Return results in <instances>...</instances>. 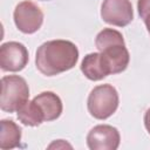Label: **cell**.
<instances>
[{"label":"cell","instance_id":"1","mask_svg":"<svg viewBox=\"0 0 150 150\" xmlns=\"http://www.w3.org/2000/svg\"><path fill=\"white\" fill-rule=\"evenodd\" d=\"M79 49L68 40H50L42 43L35 55L38 70L46 76H55L75 67Z\"/></svg>","mask_w":150,"mask_h":150},{"label":"cell","instance_id":"2","mask_svg":"<svg viewBox=\"0 0 150 150\" xmlns=\"http://www.w3.org/2000/svg\"><path fill=\"white\" fill-rule=\"evenodd\" d=\"M96 48L100 50L110 74L124 71L129 64V52L122 34L112 28L102 29L95 39Z\"/></svg>","mask_w":150,"mask_h":150},{"label":"cell","instance_id":"3","mask_svg":"<svg viewBox=\"0 0 150 150\" xmlns=\"http://www.w3.org/2000/svg\"><path fill=\"white\" fill-rule=\"evenodd\" d=\"M29 97L26 80L19 75H8L1 79L0 108L6 112L18 111Z\"/></svg>","mask_w":150,"mask_h":150},{"label":"cell","instance_id":"4","mask_svg":"<svg viewBox=\"0 0 150 150\" xmlns=\"http://www.w3.org/2000/svg\"><path fill=\"white\" fill-rule=\"evenodd\" d=\"M118 101L115 87L111 84L96 86L88 96V111L96 120H107L117 110Z\"/></svg>","mask_w":150,"mask_h":150},{"label":"cell","instance_id":"5","mask_svg":"<svg viewBox=\"0 0 150 150\" xmlns=\"http://www.w3.org/2000/svg\"><path fill=\"white\" fill-rule=\"evenodd\" d=\"M14 23L16 28L25 34L38 32L43 22V13L38 5L26 0L16 5L14 13Z\"/></svg>","mask_w":150,"mask_h":150},{"label":"cell","instance_id":"6","mask_svg":"<svg viewBox=\"0 0 150 150\" xmlns=\"http://www.w3.org/2000/svg\"><path fill=\"white\" fill-rule=\"evenodd\" d=\"M101 18L109 25L125 27L134 19L132 5L129 0H103Z\"/></svg>","mask_w":150,"mask_h":150},{"label":"cell","instance_id":"7","mask_svg":"<svg viewBox=\"0 0 150 150\" xmlns=\"http://www.w3.org/2000/svg\"><path fill=\"white\" fill-rule=\"evenodd\" d=\"M27 48L16 41L5 42L0 47V67L4 71H20L28 63Z\"/></svg>","mask_w":150,"mask_h":150},{"label":"cell","instance_id":"8","mask_svg":"<svg viewBox=\"0 0 150 150\" xmlns=\"http://www.w3.org/2000/svg\"><path fill=\"white\" fill-rule=\"evenodd\" d=\"M120 142L118 130L109 124H98L87 135V145L90 150H116Z\"/></svg>","mask_w":150,"mask_h":150},{"label":"cell","instance_id":"9","mask_svg":"<svg viewBox=\"0 0 150 150\" xmlns=\"http://www.w3.org/2000/svg\"><path fill=\"white\" fill-rule=\"evenodd\" d=\"M32 101L35 103L43 122L54 121L62 114V101L53 91H42Z\"/></svg>","mask_w":150,"mask_h":150},{"label":"cell","instance_id":"10","mask_svg":"<svg viewBox=\"0 0 150 150\" xmlns=\"http://www.w3.org/2000/svg\"><path fill=\"white\" fill-rule=\"evenodd\" d=\"M81 71L87 79L91 81H100L110 75V71L101 53L87 54L81 62Z\"/></svg>","mask_w":150,"mask_h":150},{"label":"cell","instance_id":"11","mask_svg":"<svg viewBox=\"0 0 150 150\" xmlns=\"http://www.w3.org/2000/svg\"><path fill=\"white\" fill-rule=\"evenodd\" d=\"M0 128V148L2 150L18 148L21 141V128L12 120H2Z\"/></svg>","mask_w":150,"mask_h":150},{"label":"cell","instance_id":"12","mask_svg":"<svg viewBox=\"0 0 150 150\" xmlns=\"http://www.w3.org/2000/svg\"><path fill=\"white\" fill-rule=\"evenodd\" d=\"M18 120L27 127H38L40 125L43 120L33 101H27L18 111Z\"/></svg>","mask_w":150,"mask_h":150},{"label":"cell","instance_id":"13","mask_svg":"<svg viewBox=\"0 0 150 150\" xmlns=\"http://www.w3.org/2000/svg\"><path fill=\"white\" fill-rule=\"evenodd\" d=\"M137 9L141 18L150 13V0H137Z\"/></svg>","mask_w":150,"mask_h":150},{"label":"cell","instance_id":"14","mask_svg":"<svg viewBox=\"0 0 150 150\" xmlns=\"http://www.w3.org/2000/svg\"><path fill=\"white\" fill-rule=\"evenodd\" d=\"M144 127H145L146 131L150 134V108L144 114Z\"/></svg>","mask_w":150,"mask_h":150},{"label":"cell","instance_id":"15","mask_svg":"<svg viewBox=\"0 0 150 150\" xmlns=\"http://www.w3.org/2000/svg\"><path fill=\"white\" fill-rule=\"evenodd\" d=\"M142 19H143V21H144V23H145V27H146V29H148V32H149V34H150V13L145 14Z\"/></svg>","mask_w":150,"mask_h":150},{"label":"cell","instance_id":"16","mask_svg":"<svg viewBox=\"0 0 150 150\" xmlns=\"http://www.w3.org/2000/svg\"><path fill=\"white\" fill-rule=\"evenodd\" d=\"M41 1H47V0H41Z\"/></svg>","mask_w":150,"mask_h":150}]
</instances>
